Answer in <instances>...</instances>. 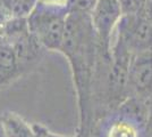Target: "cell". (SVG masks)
I'll use <instances>...</instances> for the list:
<instances>
[{
    "label": "cell",
    "instance_id": "4",
    "mask_svg": "<svg viewBox=\"0 0 152 137\" xmlns=\"http://www.w3.org/2000/svg\"><path fill=\"white\" fill-rule=\"evenodd\" d=\"M99 137H146L145 124L131 111H119L102 121Z\"/></svg>",
    "mask_w": 152,
    "mask_h": 137
},
{
    "label": "cell",
    "instance_id": "2",
    "mask_svg": "<svg viewBox=\"0 0 152 137\" xmlns=\"http://www.w3.org/2000/svg\"><path fill=\"white\" fill-rule=\"evenodd\" d=\"M89 14L96 38L109 49L115 29L124 15L118 0H96Z\"/></svg>",
    "mask_w": 152,
    "mask_h": 137
},
{
    "label": "cell",
    "instance_id": "3",
    "mask_svg": "<svg viewBox=\"0 0 152 137\" xmlns=\"http://www.w3.org/2000/svg\"><path fill=\"white\" fill-rule=\"evenodd\" d=\"M126 89L139 98H148L152 93V49L133 54L127 73Z\"/></svg>",
    "mask_w": 152,
    "mask_h": 137
},
{
    "label": "cell",
    "instance_id": "8",
    "mask_svg": "<svg viewBox=\"0 0 152 137\" xmlns=\"http://www.w3.org/2000/svg\"><path fill=\"white\" fill-rule=\"evenodd\" d=\"M96 0H72L70 10H78L84 13H90Z\"/></svg>",
    "mask_w": 152,
    "mask_h": 137
},
{
    "label": "cell",
    "instance_id": "9",
    "mask_svg": "<svg viewBox=\"0 0 152 137\" xmlns=\"http://www.w3.org/2000/svg\"><path fill=\"white\" fill-rule=\"evenodd\" d=\"M140 12L144 16V19L149 23V25L152 30V0H146L145 4L143 5Z\"/></svg>",
    "mask_w": 152,
    "mask_h": 137
},
{
    "label": "cell",
    "instance_id": "10",
    "mask_svg": "<svg viewBox=\"0 0 152 137\" xmlns=\"http://www.w3.org/2000/svg\"><path fill=\"white\" fill-rule=\"evenodd\" d=\"M33 129H34L35 137H64L60 135H56L53 133H50L49 130H47L43 127L38 126V124H33Z\"/></svg>",
    "mask_w": 152,
    "mask_h": 137
},
{
    "label": "cell",
    "instance_id": "1",
    "mask_svg": "<svg viewBox=\"0 0 152 137\" xmlns=\"http://www.w3.org/2000/svg\"><path fill=\"white\" fill-rule=\"evenodd\" d=\"M67 13L37 5L26 17L28 30L41 46L50 50H60Z\"/></svg>",
    "mask_w": 152,
    "mask_h": 137
},
{
    "label": "cell",
    "instance_id": "7",
    "mask_svg": "<svg viewBox=\"0 0 152 137\" xmlns=\"http://www.w3.org/2000/svg\"><path fill=\"white\" fill-rule=\"evenodd\" d=\"M146 0H118L121 5V12L126 14H135L141 10V8L145 4Z\"/></svg>",
    "mask_w": 152,
    "mask_h": 137
},
{
    "label": "cell",
    "instance_id": "6",
    "mask_svg": "<svg viewBox=\"0 0 152 137\" xmlns=\"http://www.w3.org/2000/svg\"><path fill=\"white\" fill-rule=\"evenodd\" d=\"M38 6L61 10V12H69L72 6V0H38Z\"/></svg>",
    "mask_w": 152,
    "mask_h": 137
},
{
    "label": "cell",
    "instance_id": "5",
    "mask_svg": "<svg viewBox=\"0 0 152 137\" xmlns=\"http://www.w3.org/2000/svg\"><path fill=\"white\" fill-rule=\"evenodd\" d=\"M0 124L5 137H35L33 126L14 112H6L0 118Z\"/></svg>",
    "mask_w": 152,
    "mask_h": 137
}]
</instances>
